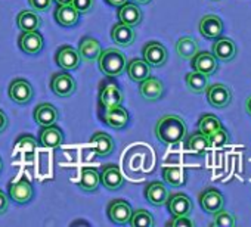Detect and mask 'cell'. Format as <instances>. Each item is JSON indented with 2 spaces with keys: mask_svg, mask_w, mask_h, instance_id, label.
<instances>
[{
  "mask_svg": "<svg viewBox=\"0 0 251 227\" xmlns=\"http://www.w3.org/2000/svg\"><path fill=\"white\" fill-rule=\"evenodd\" d=\"M155 136L161 143L166 145H175L182 140H185L188 135L186 123L182 117L175 115V114H167L161 117L155 124Z\"/></svg>",
  "mask_w": 251,
  "mask_h": 227,
  "instance_id": "6da1fadb",
  "label": "cell"
},
{
  "mask_svg": "<svg viewBox=\"0 0 251 227\" xmlns=\"http://www.w3.org/2000/svg\"><path fill=\"white\" fill-rule=\"evenodd\" d=\"M98 65L105 75L118 77L126 69V56L118 49H106L98 56Z\"/></svg>",
  "mask_w": 251,
  "mask_h": 227,
  "instance_id": "7a4b0ae2",
  "label": "cell"
},
{
  "mask_svg": "<svg viewBox=\"0 0 251 227\" xmlns=\"http://www.w3.org/2000/svg\"><path fill=\"white\" fill-rule=\"evenodd\" d=\"M205 96H207V102L217 109L226 108L230 105L232 99H233V93L232 90L222 83H214V84H208L205 89Z\"/></svg>",
  "mask_w": 251,
  "mask_h": 227,
  "instance_id": "3957f363",
  "label": "cell"
},
{
  "mask_svg": "<svg viewBox=\"0 0 251 227\" xmlns=\"http://www.w3.org/2000/svg\"><path fill=\"white\" fill-rule=\"evenodd\" d=\"M50 89L59 97H70L77 90L74 77L68 72H56L50 78Z\"/></svg>",
  "mask_w": 251,
  "mask_h": 227,
  "instance_id": "277c9868",
  "label": "cell"
},
{
  "mask_svg": "<svg viewBox=\"0 0 251 227\" xmlns=\"http://www.w3.org/2000/svg\"><path fill=\"white\" fill-rule=\"evenodd\" d=\"M211 53L220 62H230V61H233L236 58L238 47H236V45H235V42L232 39L220 36V37L214 39Z\"/></svg>",
  "mask_w": 251,
  "mask_h": 227,
  "instance_id": "5b68a950",
  "label": "cell"
},
{
  "mask_svg": "<svg viewBox=\"0 0 251 227\" xmlns=\"http://www.w3.org/2000/svg\"><path fill=\"white\" fill-rule=\"evenodd\" d=\"M200 205L207 214H216L225 208V196L216 187H208L200 195Z\"/></svg>",
  "mask_w": 251,
  "mask_h": 227,
  "instance_id": "8992f818",
  "label": "cell"
},
{
  "mask_svg": "<svg viewBox=\"0 0 251 227\" xmlns=\"http://www.w3.org/2000/svg\"><path fill=\"white\" fill-rule=\"evenodd\" d=\"M133 209L132 205L127 201H123V199H114L109 205H108V217L114 224L123 226V224H127L130 220Z\"/></svg>",
  "mask_w": 251,
  "mask_h": 227,
  "instance_id": "52a82bcc",
  "label": "cell"
},
{
  "mask_svg": "<svg viewBox=\"0 0 251 227\" xmlns=\"http://www.w3.org/2000/svg\"><path fill=\"white\" fill-rule=\"evenodd\" d=\"M34 90L31 84L24 78H15L9 84V97L18 105H27L33 99Z\"/></svg>",
  "mask_w": 251,
  "mask_h": 227,
  "instance_id": "ba28073f",
  "label": "cell"
},
{
  "mask_svg": "<svg viewBox=\"0 0 251 227\" xmlns=\"http://www.w3.org/2000/svg\"><path fill=\"white\" fill-rule=\"evenodd\" d=\"M198 28H200V33L202 34V37H205L208 40H214L223 34L225 25H223V21L220 20V17L208 14L201 18Z\"/></svg>",
  "mask_w": 251,
  "mask_h": 227,
  "instance_id": "9c48e42d",
  "label": "cell"
},
{
  "mask_svg": "<svg viewBox=\"0 0 251 227\" xmlns=\"http://www.w3.org/2000/svg\"><path fill=\"white\" fill-rule=\"evenodd\" d=\"M144 59L151 67L160 68V67H164L166 65L167 59H169V53H167V49L161 43H158V42H150L144 47Z\"/></svg>",
  "mask_w": 251,
  "mask_h": 227,
  "instance_id": "30bf717a",
  "label": "cell"
},
{
  "mask_svg": "<svg viewBox=\"0 0 251 227\" xmlns=\"http://www.w3.org/2000/svg\"><path fill=\"white\" fill-rule=\"evenodd\" d=\"M102 118L111 129L121 130L129 124V112L121 105H117V106L105 108Z\"/></svg>",
  "mask_w": 251,
  "mask_h": 227,
  "instance_id": "8fae6325",
  "label": "cell"
},
{
  "mask_svg": "<svg viewBox=\"0 0 251 227\" xmlns=\"http://www.w3.org/2000/svg\"><path fill=\"white\" fill-rule=\"evenodd\" d=\"M99 182L108 190H117L124 184V177L120 171V167L115 164L103 165L99 173Z\"/></svg>",
  "mask_w": 251,
  "mask_h": 227,
  "instance_id": "7c38bea8",
  "label": "cell"
},
{
  "mask_svg": "<svg viewBox=\"0 0 251 227\" xmlns=\"http://www.w3.org/2000/svg\"><path fill=\"white\" fill-rule=\"evenodd\" d=\"M55 62L58 64V67H61L65 71H74L80 67L81 58L78 52L71 46H62L58 49L55 55Z\"/></svg>",
  "mask_w": 251,
  "mask_h": 227,
  "instance_id": "4fadbf2b",
  "label": "cell"
},
{
  "mask_svg": "<svg viewBox=\"0 0 251 227\" xmlns=\"http://www.w3.org/2000/svg\"><path fill=\"white\" fill-rule=\"evenodd\" d=\"M9 196L18 204H27L33 198V186L27 177H21L18 182H11L8 186Z\"/></svg>",
  "mask_w": 251,
  "mask_h": 227,
  "instance_id": "5bb4252c",
  "label": "cell"
},
{
  "mask_svg": "<svg viewBox=\"0 0 251 227\" xmlns=\"http://www.w3.org/2000/svg\"><path fill=\"white\" fill-rule=\"evenodd\" d=\"M166 204H167V208H169V211H170V214L173 217L189 215L192 212V208H194L192 201L185 193H173V195H169Z\"/></svg>",
  "mask_w": 251,
  "mask_h": 227,
  "instance_id": "9a60e30c",
  "label": "cell"
},
{
  "mask_svg": "<svg viewBox=\"0 0 251 227\" xmlns=\"http://www.w3.org/2000/svg\"><path fill=\"white\" fill-rule=\"evenodd\" d=\"M191 61H192L194 71H198L208 77L213 75L219 69V61L210 52H198Z\"/></svg>",
  "mask_w": 251,
  "mask_h": 227,
  "instance_id": "2e32d148",
  "label": "cell"
},
{
  "mask_svg": "<svg viewBox=\"0 0 251 227\" xmlns=\"http://www.w3.org/2000/svg\"><path fill=\"white\" fill-rule=\"evenodd\" d=\"M139 93L145 100L155 102V100L161 99V96L164 93V84L157 77L150 75L144 81L139 83Z\"/></svg>",
  "mask_w": 251,
  "mask_h": 227,
  "instance_id": "e0dca14e",
  "label": "cell"
},
{
  "mask_svg": "<svg viewBox=\"0 0 251 227\" xmlns=\"http://www.w3.org/2000/svg\"><path fill=\"white\" fill-rule=\"evenodd\" d=\"M118 20H120L121 24L136 27V25H139L142 23L144 14H142L141 8L136 3L126 2L121 6H118Z\"/></svg>",
  "mask_w": 251,
  "mask_h": 227,
  "instance_id": "ac0fdd59",
  "label": "cell"
},
{
  "mask_svg": "<svg viewBox=\"0 0 251 227\" xmlns=\"http://www.w3.org/2000/svg\"><path fill=\"white\" fill-rule=\"evenodd\" d=\"M18 45L27 55H37L43 49V37L39 31H23L18 39Z\"/></svg>",
  "mask_w": 251,
  "mask_h": 227,
  "instance_id": "d6986e66",
  "label": "cell"
},
{
  "mask_svg": "<svg viewBox=\"0 0 251 227\" xmlns=\"http://www.w3.org/2000/svg\"><path fill=\"white\" fill-rule=\"evenodd\" d=\"M111 39L120 47H129L133 45V42L136 39V33H135L133 27L118 23L111 30Z\"/></svg>",
  "mask_w": 251,
  "mask_h": 227,
  "instance_id": "ffe728a7",
  "label": "cell"
},
{
  "mask_svg": "<svg viewBox=\"0 0 251 227\" xmlns=\"http://www.w3.org/2000/svg\"><path fill=\"white\" fill-rule=\"evenodd\" d=\"M90 146H92V151L98 157H108L114 152V148H115L112 137L106 135L105 132H96L90 137Z\"/></svg>",
  "mask_w": 251,
  "mask_h": 227,
  "instance_id": "44dd1931",
  "label": "cell"
},
{
  "mask_svg": "<svg viewBox=\"0 0 251 227\" xmlns=\"http://www.w3.org/2000/svg\"><path fill=\"white\" fill-rule=\"evenodd\" d=\"M58 118H59L58 109L50 103H40L34 109V121L42 127L56 124Z\"/></svg>",
  "mask_w": 251,
  "mask_h": 227,
  "instance_id": "7402d4cb",
  "label": "cell"
},
{
  "mask_svg": "<svg viewBox=\"0 0 251 227\" xmlns=\"http://www.w3.org/2000/svg\"><path fill=\"white\" fill-rule=\"evenodd\" d=\"M124 96L121 89L114 84V83H106L102 86L100 93H99V102L103 108H111V106H117L121 105Z\"/></svg>",
  "mask_w": 251,
  "mask_h": 227,
  "instance_id": "603a6c76",
  "label": "cell"
},
{
  "mask_svg": "<svg viewBox=\"0 0 251 227\" xmlns=\"http://www.w3.org/2000/svg\"><path fill=\"white\" fill-rule=\"evenodd\" d=\"M78 55L81 59H84L86 62H93L98 59V56L100 55L102 49H100V43L93 39V37H83L80 40L78 45Z\"/></svg>",
  "mask_w": 251,
  "mask_h": 227,
  "instance_id": "cb8c5ba5",
  "label": "cell"
},
{
  "mask_svg": "<svg viewBox=\"0 0 251 227\" xmlns=\"http://www.w3.org/2000/svg\"><path fill=\"white\" fill-rule=\"evenodd\" d=\"M64 143V133L59 127L53 126H48L43 127L40 132V145L43 148H59Z\"/></svg>",
  "mask_w": 251,
  "mask_h": 227,
  "instance_id": "d4e9b609",
  "label": "cell"
},
{
  "mask_svg": "<svg viewBox=\"0 0 251 227\" xmlns=\"http://www.w3.org/2000/svg\"><path fill=\"white\" fill-rule=\"evenodd\" d=\"M169 195L170 193H169L167 187L161 182H152L145 189V196H147L148 202L155 205V206L164 205L167 198H169Z\"/></svg>",
  "mask_w": 251,
  "mask_h": 227,
  "instance_id": "484cf974",
  "label": "cell"
},
{
  "mask_svg": "<svg viewBox=\"0 0 251 227\" xmlns=\"http://www.w3.org/2000/svg\"><path fill=\"white\" fill-rule=\"evenodd\" d=\"M151 68L152 67L145 59H132L127 65H126V71H127L129 77L136 83H141L147 77H150Z\"/></svg>",
  "mask_w": 251,
  "mask_h": 227,
  "instance_id": "4316f807",
  "label": "cell"
},
{
  "mask_svg": "<svg viewBox=\"0 0 251 227\" xmlns=\"http://www.w3.org/2000/svg\"><path fill=\"white\" fill-rule=\"evenodd\" d=\"M80 12L74 9L73 5H58L55 11V20L62 27H73L78 23Z\"/></svg>",
  "mask_w": 251,
  "mask_h": 227,
  "instance_id": "83f0119b",
  "label": "cell"
},
{
  "mask_svg": "<svg viewBox=\"0 0 251 227\" xmlns=\"http://www.w3.org/2000/svg\"><path fill=\"white\" fill-rule=\"evenodd\" d=\"M200 52V45L192 37H182L176 43V53L180 59L189 61Z\"/></svg>",
  "mask_w": 251,
  "mask_h": 227,
  "instance_id": "f1b7e54d",
  "label": "cell"
},
{
  "mask_svg": "<svg viewBox=\"0 0 251 227\" xmlns=\"http://www.w3.org/2000/svg\"><path fill=\"white\" fill-rule=\"evenodd\" d=\"M99 171L93 167H84L80 174L78 186L84 192H95L99 187Z\"/></svg>",
  "mask_w": 251,
  "mask_h": 227,
  "instance_id": "f546056e",
  "label": "cell"
},
{
  "mask_svg": "<svg viewBox=\"0 0 251 227\" xmlns=\"http://www.w3.org/2000/svg\"><path fill=\"white\" fill-rule=\"evenodd\" d=\"M211 148L210 146V140L205 135H202L200 130L192 133L188 139H186V149L195 155H202L207 152V149Z\"/></svg>",
  "mask_w": 251,
  "mask_h": 227,
  "instance_id": "4dcf8cb0",
  "label": "cell"
},
{
  "mask_svg": "<svg viewBox=\"0 0 251 227\" xmlns=\"http://www.w3.org/2000/svg\"><path fill=\"white\" fill-rule=\"evenodd\" d=\"M17 24L21 31H37L42 25V18L33 11H23L17 18Z\"/></svg>",
  "mask_w": 251,
  "mask_h": 227,
  "instance_id": "1f68e13d",
  "label": "cell"
},
{
  "mask_svg": "<svg viewBox=\"0 0 251 227\" xmlns=\"http://www.w3.org/2000/svg\"><path fill=\"white\" fill-rule=\"evenodd\" d=\"M185 83H186V87H188L189 91L197 93V94H201V93L205 91V89L208 86V75L201 74L198 71H192V72H188L186 74Z\"/></svg>",
  "mask_w": 251,
  "mask_h": 227,
  "instance_id": "d6a6232c",
  "label": "cell"
},
{
  "mask_svg": "<svg viewBox=\"0 0 251 227\" xmlns=\"http://www.w3.org/2000/svg\"><path fill=\"white\" fill-rule=\"evenodd\" d=\"M163 179L167 184L173 187H180L186 183V173L180 167H164L163 168Z\"/></svg>",
  "mask_w": 251,
  "mask_h": 227,
  "instance_id": "836d02e7",
  "label": "cell"
},
{
  "mask_svg": "<svg viewBox=\"0 0 251 227\" xmlns=\"http://www.w3.org/2000/svg\"><path fill=\"white\" fill-rule=\"evenodd\" d=\"M222 127H223L222 121L217 117L211 115V114H204V115L200 117V120H198V130L202 135H205L207 137L211 136L214 132H217Z\"/></svg>",
  "mask_w": 251,
  "mask_h": 227,
  "instance_id": "e575fe53",
  "label": "cell"
},
{
  "mask_svg": "<svg viewBox=\"0 0 251 227\" xmlns=\"http://www.w3.org/2000/svg\"><path fill=\"white\" fill-rule=\"evenodd\" d=\"M129 224H132L133 227H152L155 224V221H154V217L150 211L136 209L132 212Z\"/></svg>",
  "mask_w": 251,
  "mask_h": 227,
  "instance_id": "d590c367",
  "label": "cell"
},
{
  "mask_svg": "<svg viewBox=\"0 0 251 227\" xmlns=\"http://www.w3.org/2000/svg\"><path fill=\"white\" fill-rule=\"evenodd\" d=\"M17 149H20L28 159H31L34 157V151H36V146H37V142L36 139L31 136V135H27V136H21L20 140L15 143Z\"/></svg>",
  "mask_w": 251,
  "mask_h": 227,
  "instance_id": "8d00e7d4",
  "label": "cell"
},
{
  "mask_svg": "<svg viewBox=\"0 0 251 227\" xmlns=\"http://www.w3.org/2000/svg\"><path fill=\"white\" fill-rule=\"evenodd\" d=\"M213 215H214V218L210 224L213 227H233V226H236V217L232 215L230 212L225 211V208L217 211Z\"/></svg>",
  "mask_w": 251,
  "mask_h": 227,
  "instance_id": "74e56055",
  "label": "cell"
},
{
  "mask_svg": "<svg viewBox=\"0 0 251 227\" xmlns=\"http://www.w3.org/2000/svg\"><path fill=\"white\" fill-rule=\"evenodd\" d=\"M208 140H210V146H213V148H222V146H225V145L229 143V133L222 127L217 132H214L211 136H208Z\"/></svg>",
  "mask_w": 251,
  "mask_h": 227,
  "instance_id": "f35d334b",
  "label": "cell"
},
{
  "mask_svg": "<svg viewBox=\"0 0 251 227\" xmlns=\"http://www.w3.org/2000/svg\"><path fill=\"white\" fill-rule=\"evenodd\" d=\"M75 11H78L80 14H87L92 11V8L95 6V0H73V3Z\"/></svg>",
  "mask_w": 251,
  "mask_h": 227,
  "instance_id": "ab89813d",
  "label": "cell"
},
{
  "mask_svg": "<svg viewBox=\"0 0 251 227\" xmlns=\"http://www.w3.org/2000/svg\"><path fill=\"white\" fill-rule=\"evenodd\" d=\"M53 0H28L30 6L37 12H46L52 8Z\"/></svg>",
  "mask_w": 251,
  "mask_h": 227,
  "instance_id": "60d3db41",
  "label": "cell"
},
{
  "mask_svg": "<svg viewBox=\"0 0 251 227\" xmlns=\"http://www.w3.org/2000/svg\"><path fill=\"white\" fill-rule=\"evenodd\" d=\"M169 227H192L194 223L189 220V215H179V217H173L172 221L167 223Z\"/></svg>",
  "mask_w": 251,
  "mask_h": 227,
  "instance_id": "b9f144b4",
  "label": "cell"
},
{
  "mask_svg": "<svg viewBox=\"0 0 251 227\" xmlns=\"http://www.w3.org/2000/svg\"><path fill=\"white\" fill-rule=\"evenodd\" d=\"M9 208V201H8V196L0 190V215L5 214Z\"/></svg>",
  "mask_w": 251,
  "mask_h": 227,
  "instance_id": "7bdbcfd3",
  "label": "cell"
},
{
  "mask_svg": "<svg viewBox=\"0 0 251 227\" xmlns=\"http://www.w3.org/2000/svg\"><path fill=\"white\" fill-rule=\"evenodd\" d=\"M8 124H9V121H8L6 114L0 109V133H3L8 129Z\"/></svg>",
  "mask_w": 251,
  "mask_h": 227,
  "instance_id": "ee69618b",
  "label": "cell"
},
{
  "mask_svg": "<svg viewBox=\"0 0 251 227\" xmlns=\"http://www.w3.org/2000/svg\"><path fill=\"white\" fill-rule=\"evenodd\" d=\"M105 2H106L108 5H111V6H115V8H118V6H121L123 3L127 2V0H105Z\"/></svg>",
  "mask_w": 251,
  "mask_h": 227,
  "instance_id": "f6af8a7d",
  "label": "cell"
},
{
  "mask_svg": "<svg viewBox=\"0 0 251 227\" xmlns=\"http://www.w3.org/2000/svg\"><path fill=\"white\" fill-rule=\"evenodd\" d=\"M244 108H245V112L248 114V115L251 117V94L247 97V100H245V105H244Z\"/></svg>",
  "mask_w": 251,
  "mask_h": 227,
  "instance_id": "bcb514c9",
  "label": "cell"
},
{
  "mask_svg": "<svg viewBox=\"0 0 251 227\" xmlns=\"http://www.w3.org/2000/svg\"><path fill=\"white\" fill-rule=\"evenodd\" d=\"M58 5H71L73 0H55Z\"/></svg>",
  "mask_w": 251,
  "mask_h": 227,
  "instance_id": "7dc6e473",
  "label": "cell"
},
{
  "mask_svg": "<svg viewBox=\"0 0 251 227\" xmlns=\"http://www.w3.org/2000/svg\"><path fill=\"white\" fill-rule=\"evenodd\" d=\"M133 2H136V3H139V5H147V3L151 2V0H133Z\"/></svg>",
  "mask_w": 251,
  "mask_h": 227,
  "instance_id": "c3c4849f",
  "label": "cell"
},
{
  "mask_svg": "<svg viewBox=\"0 0 251 227\" xmlns=\"http://www.w3.org/2000/svg\"><path fill=\"white\" fill-rule=\"evenodd\" d=\"M2 168H3V162H2V158H0V171H2Z\"/></svg>",
  "mask_w": 251,
  "mask_h": 227,
  "instance_id": "681fc988",
  "label": "cell"
},
{
  "mask_svg": "<svg viewBox=\"0 0 251 227\" xmlns=\"http://www.w3.org/2000/svg\"><path fill=\"white\" fill-rule=\"evenodd\" d=\"M213 2H219V0H213Z\"/></svg>",
  "mask_w": 251,
  "mask_h": 227,
  "instance_id": "f907efd6",
  "label": "cell"
}]
</instances>
